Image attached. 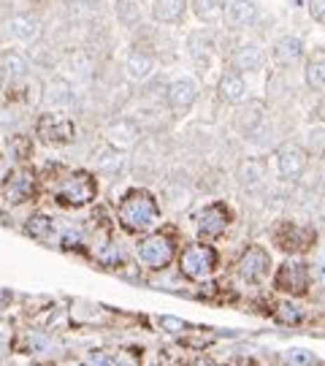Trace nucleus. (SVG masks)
<instances>
[{
  "label": "nucleus",
  "mask_w": 325,
  "mask_h": 366,
  "mask_svg": "<svg viewBox=\"0 0 325 366\" xmlns=\"http://www.w3.org/2000/svg\"><path fill=\"white\" fill-rule=\"evenodd\" d=\"M117 220L130 233H146L152 225L160 220V203L149 190L133 187L117 203Z\"/></svg>",
  "instance_id": "f257e3e1"
},
{
  "label": "nucleus",
  "mask_w": 325,
  "mask_h": 366,
  "mask_svg": "<svg viewBox=\"0 0 325 366\" xmlns=\"http://www.w3.org/2000/svg\"><path fill=\"white\" fill-rule=\"evenodd\" d=\"M236 271H239L242 283L261 285L268 277V271H271V255H268V250L261 247V244H249L242 252V258H239Z\"/></svg>",
  "instance_id": "423d86ee"
},
{
  "label": "nucleus",
  "mask_w": 325,
  "mask_h": 366,
  "mask_svg": "<svg viewBox=\"0 0 325 366\" xmlns=\"http://www.w3.org/2000/svg\"><path fill=\"white\" fill-rule=\"evenodd\" d=\"M36 193H39V182L27 168H17L3 179V196L11 206L27 203L30 198H36Z\"/></svg>",
  "instance_id": "9d476101"
},
{
  "label": "nucleus",
  "mask_w": 325,
  "mask_h": 366,
  "mask_svg": "<svg viewBox=\"0 0 325 366\" xmlns=\"http://www.w3.org/2000/svg\"><path fill=\"white\" fill-rule=\"evenodd\" d=\"M187 55L198 68H209V62L214 57V36L209 30H193L187 36Z\"/></svg>",
  "instance_id": "f3484780"
},
{
  "label": "nucleus",
  "mask_w": 325,
  "mask_h": 366,
  "mask_svg": "<svg viewBox=\"0 0 325 366\" xmlns=\"http://www.w3.org/2000/svg\"><path fill=\"white\" fill-rule=\"evenodd\" d=\"M220 6H223V0H190V8H193V14L198 20H206V17L217 14Z\"/></svg>",
  "instance_id": "2f4dec72"
},
{
  "label": "nucleus",
  "mask_w": 325,
  "mask_h": 366,
  "mask_svg": "<svg viewBox=\"0 0 325 366\" xmlns=\"http://www.w3.org/2000/svg\"><path fill=\"white\" fill-rule=\"evenodd\" d=\"M187 14V0H152V20L158 25L177 27L184 22Z\"/></svg>",
  "instance_id": "6ab92c4d"
},
{
  "label": "nucleus",
  "mask_w": 325,
  "mask_h": 366,
  "mask_svg": "<svg viewBox=\"0 0 325 366\" xmlns=\"http://www.w3.org/2000/svg\"><path fill=\"white\" fill-rule=\"evenodd\" d=\"M8 155L17 163H25L30 158V139L27 136H11L8 139Z\"/></svg>",
  "instance_id": "7c9ffc66"
},
{
  "label": "nucleus",
  "mask_w": 325,
  "mask_h": 366,
  "mask_svg": "<svg viewBox=\"0 0 325 366\" xmlns=\"http://www.w3.org/2000/svg\"><path fill=\"white\" fill-rule=\"evenodd\" d=\"M274 233H277L274 236L277 247L282 252H287V255H304V252H309L312 244H314V236H317L312 228H304V225L296 223H279Z\"/></svg>",
  "instance_id": "0eeeda50"
},
{
  "label": "nucleus",
  "mask_w": 325,
  "mask_h": 366,
  "mask_svg": "<svg viewBox=\"0 0 325 366\" xmlns=\"http://www.w3.org/2000/svg\"><path fill=\"white\" fill-rule=\"evenodd\" d=\"M87 361H90V364L111 366V364H114V355H109V353H103V350H92V353H87Z\"/></svg>",
  "instance_id": "e433bc0d"
},
{
  "label": "nucleus",
  "mask_w": 325,
  "mask_h": 366,
  "mask_svg": "<svg viewBox=\"0 0 325 366\" xmlns=\"http://www.w3.org/2000/svg\"><path fill=\"white\" fill-rule=\"evenodd\" d=\"M265 122V106L261 101H249L239 106L236 111V128L242 136H255L258 128H263Z\"/></svg>",
  "instance_id": "a211bd4d"
},
{
  "label": "nucleus",
  "mask_w": 325,
  "mask_h": 366,
  "mask_svg": "<svg viewBox=\"0 0 325 366\" xmlns=\"http://www.w3.org/2000/svg\"><path fill=\"white\" fill-rule=\"evenodd\" d=\"M230 209L225 206V203L214 201L209 203L206 209H201V215H198V236H201L203 242H212V239H220L225 231H228V225H230Z\"/></svg>",
  "instance_id": "1a4fd4ad"
},
{
  "label": "nucleus",
  "mask_w": 325,
  "mask_h": 366,
  "mask_svg": "<svg viewBox=\"0 0 325 366\" xmlns=\"http://www.w3.org/2000/svg\"><path fill=\"white\" fill-rule=\"evenodd\" d=\"M114 11H117V20L122 27H133L141 22V0H117Z\"/></svg>",
  "instance_id": "c85d7f7f"
},
{
  "label": "nucleus",
  "mask_w": 325,
  "mask_h": 366,
  "mask_svg": "<svg viewBox=\"0 0 325 366\" xmlns=\"http://www.w3.org/2000/svg\"><path fill=\"white\" fill-rule=\"evenodd\" d=\"M17 125V111L11 106H0V130H11Z\"/></svg>",
  "instance_id": "f704fd0d"
},
{
  "label": "nucleus",
  "mask_w": 325,
  "mask_h": 366,
  "mask_svg": "<svg viewBox=\"0 0 325 366\" xmlns=\"http://www.w3.org/2000/svg\"><path fill=\"white\" fill-rule=\"evenodd\" d=\"M271 55H274V60H277L279 68H290L293 62H298L304 57V41L298 39V36H282V39L274 43Z\"/></svg>",
  "instance_id": "b1692460"
},
{
  "label": "nucleus",
  "mask_w": 325,
  "mask_h": 366,
  "mask_svg": "<svg viewBox=\"0 0 325 366\" xmlns=\"http://www.w3.org/2000/svg\"><path fill=\"white\" fill-rule=\"evenodd\" d=\"M198 79L195 76H177L168 87V106L174 114H184L190 111L195 101H198Z\"/></svg>",
  "instance_id": "f8f14e48"
},
{
  "label": "nucleus",
  "mask_w": 325,
  "mask_h": 366,
  "mask_svg": "<svg viewBox=\"0 0 325 366\" xmlns=\"http://www.w3.org/2000/svg\"><path fill=\"white\" fill-rule=\"evenodd\" d=\"M265 179V163L261 158H244L236 165V182L242 187H258Z\"/></svg>",
  "instance_id": "bb28decb"
},
{
  "label": "nucleus",
  "mask_w": 325,
  "mask_h": 366,
  "mask_svg": "<svg viewBox=\"0 0 325 366\" xmlns=\"http://www.w3.org/2000/svg\"><path fill=\"white\" fill-rule=\"evenodd\" d=\"M103 136H106V142L111 144V147H117V149H130L133 144L141 139V130H139V125L133 120L120 117V120H111L106 125Z\"/></svg>",
  "instance_id": "4468645a"
},
{
  "label": "nucleus",
  "mask_w": 325,
  "mask_h": 366,
  "mask_svg": "<svg viewBox=\"0 0 325 366\" xmlns=\"http://www.w3.org/2000/svg\"><path fill=\"white\" fill-rule=\"evenodd\" d=\"M136 258L144 269L149 271H160L177 258V239L171 233H149L144 236L139 247H136Z\"/></svg>",
  "instance_id": "f03ea898"
},
{
  "label": "nucleus",
  "mask_w": 325,
  "mask_h": 366,
  "mask_svg": "<svg viewBox=\"0 0 325 366\" xmlns=\"http://www.w3.org/2000/svg\"><path fill=\"white\" fill-rule=\"evenodd\" d=\"M282 361L293 366H312L317 364V355L309 350H287V353H282Z\"/></svg>",
  "instance_id": "473e14b6"
},
{
  "label": "nucleus",
  "mask_w": 325,
  "mask_h": 366,
  "mask_svg": "<svg viewBox=\"0 0 325 366\" xmlns=\"http://www.w3.org/2000/svg\"><path fill=\"white\" fill-rule=\"evenodd\" d=\"M39 136L46 144H71L76 136L74 122L60 117L57 111H46L39 117Z\"/></svg>",
  "instance_id": "9b49d317"
},
{
  "label": "nucleus",
  "mask_w": 325,
  "mask_h": 366,
  "mask_svg": "<svg viewBox=\"0 0 325 366\" xmlns=\"http://www.w3.org/2000/svg\"><path fill=\"white\" fill-rule=\"evenodd\" d=\"M155 55L152 52H146L141 46H136V49H130L127 52V57H125V71H127V76L136 81H144L152 71H155Z\"/></svg>",
  "instance_id": "412c9836"
},
{
  "label": "nucleus",
  "mask_w": 325,
  "mask_h": 366,
  "mask_svg": "<svg viewBox=\"0 0 325 366\" xmlns=\"http://www.w3.org/2000/svg\"><path fill=\"white\" fill-rule=\"evenodd\" d=\"M98 196V179L92 171H74L57 187V201L65 206H87Z\"/></svg>",
  "instance_id": "20e7f679"
},
{
  "label": "nucleus",
  "mask_w": 325,
  "mask_h": 366,
  "mask_svg": "<svg viewBox=\"0 0 325 366\" xmlns=\"http://www.w3.org/2000/svg\"><path fill=\"white\" fill-rule=\"evenodd\" d=\"M306 87L312 93H323L325 90V49H314L306 60Z\"/></svg>",
  "instance_id": "a878e982"
},
{
  "label": "nucleus",
  "mask_w": 325,
  "mask_h": 366,
  "mask_svg": "<svg viewBox=\"0 0 325 366\" xmlns=\"http://www.w3.org/2000/svg\"><path fill=\"white\" fill-rule=\"evenodd\" d=\"M74 101V87L65 76H52L41 87V106L46 111H62Z\"/></svg>",
  "instance_id": "ddd939ff"
},
{
  "label": "nucleus",
  "mask_w": 325,
  "mask_h": 366,
  "mask_svg": "<svg viewBox=\"0 0 325 366\" xmlns=\"http://www.w3.org/2000/svg\"><path fill=\"white\" fill-rule=\"evenodd\" d=\"M217 93L225 103H239L247 95V81L239 71H225L217 84Z\"/></svg>",
  "instance_id": "393cba45"
},
{
  "label": "nucleus",
  "mask_w": 325,
  "mask_h": 366,
  "mask_svg": "<svg viewBox=\"0 0 325 366\" xmlns=\"http://www.w3.org/2000/svg\"><path fill=\"white\" fill-rule=\"evenodd\" d=\"M179 269H182V274L187 280L201 283L206 277H212L214 269H217V250L209 242L187 244L182 250V255H179Z\"/></svg>",
  "instance_id": "7ed1b4c3"
},
{
  "label": "nucleus",
  "mask_w": 325,
  "mask_h": 366,
  "mask_svg": "<svg viewBox=\"0 0 325 366\" xmlns=\"http://www.w3.org/2000/svg\"><path fill=\"white\" fill-rule=\"evenodd\" d=\"M309 280H314L317 285H325V261H317L309 269Z\"/></svg>",
  "instance_id": "4c0bfd02"
},
{
  "label": "nucleus",
  "mask_w": 325,
  "mask_h": 366,
  "mask_svg": "<svg viewBox=\"0 0 325 366\" xmlns=\"http://www.w3.org/2000/svg\"><path fill=\"white\" fill-rule=\"evenodd\" d=\"M306 8H309V17H312V20L325 25V0H306Z\"/></svg>",
  "instance_id": "72a5a7b5"
},
{
  "label": "nucleus",
  "mask_w": 325,
  "mask_h": 366,
  "mask_svg": "<svg viewBox=\"0 0 325 366\" xmlns=\"http://www.w3.org/2000/svg\"><path fill=\"white\" fill-rule=\"evenodd\" d=\"M309 285H312V280H309V266H306L304 261H296V258L282 261L279 269H277V274H274V287L287 293V296H293V299L309 293Z\"/></svg>",
  "instance_id": "39448f33"
},
{
  "label": "nucleus",
  "mask_w": 325,
  "mask_h": 366,
  "mask_svg": "<svg viewBox=\"0 0 325 366\" xmlns=\"http://www.w3.org/2000/svg\"><path fill=\"white\" fill-rule=\"evenodd\" d=\"M277 320L282 325H298L304 323V309L296 304V301H282L277 309Z\"/></svg>",
  "instance_id": "c756f323"
},
{
  "label": "nucleus",
  "mask_w": 325,
  "mask_h": 366,
  "mask_svg": "<svg viewBox=\"0 0 325 366\" xmlns=\"http://www.w3.org/2000/svg\"><path fill=\"white\" fill-rule=\"evenodd\" d=\"M160 325L165 328V331H171V334H179V331H184V320L182 318H174V315H162Z\"/></svg>",
  "instance_id": "c9c22d12"
},
{
  "label": "nucleus",
  "mask_w": 325,
  "mask_h": 366,
  "mask_svg": "<svg viewBox=\"0 0 325 366\" xmlns=\"http://www.w3.org/2000/svg\"><path fill=\"white\" fill-rule=\"evenodd\" d=\"M258 14H261V8L255 0H230L225 8V22L233 27H249L258 22Z\"/></svg>",
  "instance_id": "aec40b11"
},
{
  "label": "nucleus",
  "mask_w": 325,
  "mask_h": 366,
  "mask_svg": "<svg viewBox=\"0 0 325 366\" xmlns=\"http://www.w3.org/2000/svg\"><path fill=\"white\" fill-rule=\"evenodd\" d=\"M230 65H233V71H239V74H255V71H261L265 65V52L258 43H242V46L233 49Z\"/></svg>",
  "instance_id": "dca6fc26"
},
{
  "label": "nucleus",
  "mask_w": 325,
  "mask_h": 366,
  "mask_svg": "<svg viewBox=\"0 0 325 366\" xmlns=\"http://www.w3.org/2000/svg\"><path fill=\"white\" fill-rule=\"evenodd\" d=\"M11 36L25 43H36L41 39V20L33 11H22L11 17Z\"/></svg>",
  "instance_id": "5701e85b"
},
{
  "label": "nucleus",
  "mask_w": 325,
  "mask_h": 366,
  "mask_svg": "<svg viewBox=\"0 0 325 366\" xmlns=\"http://www.w3.org/2000/svg\"><path fill=\"white\" fill-rule=\"evenodd\" d=\"M95 168L98 174H106V177H122L127 171V149H117L109 144L95 158Z\"/></svg>",
  "instance_id": "4be33fe9"
},
{
  "label": "nucleus",
  "mask_w": 325,
  "mask_h": 366,
  "mask_svg": "<svg viewBox=\"0 0 325 366\" xmlns=\"http://www.w3.org/2000/svg\"><path fill=\"white\" fill-rule=\"evenodd\" d=\"M306 161H309V155H306V149L301 144H282L277 149V174H279V179L282 182H298L306 171Z\"/></svg>",
  "instance_id": "6e6552de"
},
{
  "label": "nucleus",
  "mask_w": 325,
  "mask_h": 366,
  "mask_svg": "<svg viewBox=\"0 0 325 366\" xmlns=\"http://www.w3.org/2000/svg\"><path fill=\"white\" fill-rule=\"evenodd\" d=\"M25 233L33 239H52L55 236V220L49 215H33L25 223Z\"/></svg>",
  "instance_id": "cd10ccee"
},
{
  "label": "nucleus",
  "mask_w": 325,
  "mask_h": 366,
  "mask_svg": "<svg viewBox=\"0 0 325 366\" xmlns=\"http://www.w3.org/2000/svg\"><path fill=\"white\" fill-rule=\"evenodd\" d=\"M46 347H49V339H46V337H39V334L30 337V350H33V353H43Z\"/></svg>",
  "instance_id": "58836bf2"
},
{
  "label": "nucleus",
  "mask_w": 325,
  "mask_h": 366,
  "mask_svg": "<svg viewBox=\"0 0 325 366\" xmlns=\"http://www.w3.org/2000/svg\"><path fill=\"white\" fill-rule=\"evenodd\" d=\"M30 62L17 49H3L0 52V84H17L27 76Z\"/></svg>",
  "instance_id": "2eb2a0df"
}]
</instances>
